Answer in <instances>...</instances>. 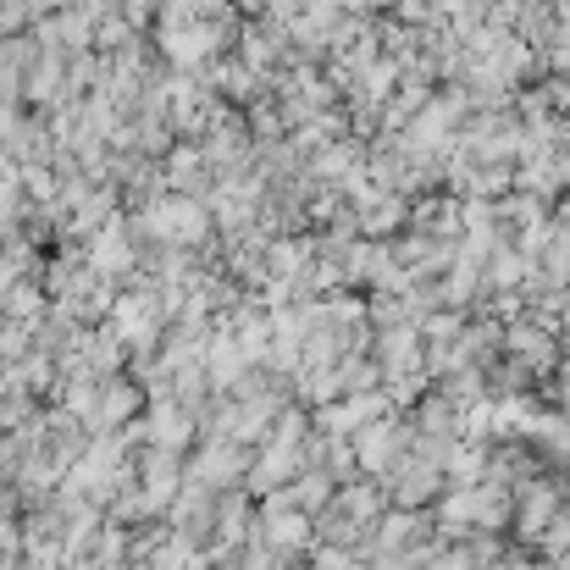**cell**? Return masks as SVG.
Returning a JSON list of instances; mask_svg holds the SVG:
<instances>
[{
    "label": "cell",
    "instance_id": "obj_1",
    "mask_svg": "<svg viewBox=\"0 0 570 570\" xmlns=\"http://www.w3.org/2000/svg\"><path fill=\"white\" fill-rule=\"evenodd\" d=\"M410 426H399V421H366L361 426V443H355V460H361V471H372L377 482H387L393 476V465L410 454Z\"/></svg>",
    "mask_w": 570,
    "mask_h": 570
},
{
    "label": "cell",
    "instance_id": "obj_2",
    "mask_svg": "<svg viewBox=\"0 0 570 570\" xmlns=\"http://www.w3.org/2000/svg\"><path fill=\"white\" fill-rule=\"evenodd\" d=\"M560 504H566V482L532 476L527 488H515V532H521L527 543H538V538L549 532V521L560 515Z\"/></svg>",
    "mask_w": 570,
    "mask_h": 570
},
{
    "label": "cell",
    "instance_id": "obj_3",
    "mask_svg": "<svg viewBox=\"0 0 570 570\" xmlns=\"http://www.w3.org/2000/svg\"><path fill=\"white\" fill-rule=\"evenodd\" d=\"M316 570H355V560H350L344 549H327V554L316 560Z\"/></svg>",
    "mask_w": 570,
    "mask_h": 570
}]
</instances>
